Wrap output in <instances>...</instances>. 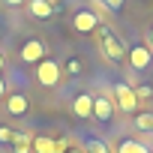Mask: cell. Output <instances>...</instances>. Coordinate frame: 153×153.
<instances>
[{
    "label": "cell",
    "instance_id": "cell-1",
    "mask_svg": "<svg viewBox=\"0 0 153 153\" xmlns=\"http://www.w3.org/2000/svg\"><path fill=\"white\" fill-rule=\"evenodd\" d=\"M93 33H96V42H99V48H102V54H105L108 60H114V63L126 60V48H123V42H120L108 27H96Z\"/></svg>",
    "mask_w": 153,
    "mask_h": 153
},
{
    "label": "cell",
    "instance_id": "cell-2",
    "mask_svg": "<svg viewBox=\"0 0 153 153\" xmlns=\"http://www.w3.org/2000/svg\"><path fill=\"white\" fill-rule=\"evenodd\" d=\"M60 78H63V66H60V60L45 57V60L36 63V81H39L42 87H57Z\"/></svg>",
    "mask_w": 153,
    "mask_h": 153
},
{
    "label": "cell",
    "instance_id": "cell-3",
    "mask_svg": "<svg viewBox=\"0 0 153 153\" xmlns=\"http://www.w3.org/2000/svg\"><path fill=\"white\" fill-rule=\"evenodd\" d=\"M114 96V105L120 108V111H126V114H135L138 111V96H135V87L132 84H126V81H114V90H111Z\"/></svg>",
    "mask_w": 153,
    "mask_h": 153
},
{
    "label": "cell",
    "instance_id": "cell-4",
    "mask_svg": "<svg viewBox=\"0 0 153 153\" xmlns=\"http://www.w3.org/2000/svg\"><path fill=\"white\" fill-rule=\"evenodd\" d=\"M45 54H48V45H45V39H27L21 48H18V57H21V63H39V60H45Z\"/></svg>",
    "mask_w": 153,
    "mask_h": 153
},
{
    "label": "cell",
    "instance_id": "cell-5",
    "mask_svg": "<svg viewBox=\"0 0 153 153\" xmlns=\"http://www.w3.org/2000/svg\"><path fill=\"white\" fill-rule=\"evenodd\" d=\"M99 27V15H96V9H75V15H72V30L75 33H93Z\"/></svg>",
    "mask_w": 153,
    "mask_h": 153
},
{
    "label": "cell",
    "instance_id": "cell-6",
    "mask_svg": "<svg viewBox=\"0 0 153 153\" xmlns=\"http://www.w3.org/2000/svg\"><path fill=\"white\" fill-rule=\"evenodd\" d=\"M126 60L135 72H144L150 63H153V54H150V45H132L126 48Z\"/></svg>",
    "mask_w": 153,
    "mask_h": 153
},
{
    "label": "cell",
    "instance_id": "cell-7",
    "mask_svg": "<svg viewBox=\"0 0 153 153\" xmlns=\"http://www.w3.org/2000/svg\"><path fill=\"white\" fill-rule=\"evenodd\" d=\"M114 99L111 96H93V117L99 120V123H108L111 117H114Z\"/></svg>",
    "mask_w": 153,
    "mask_h": 153
},
{
    "label": "cell",
    "instance_id": "cell-8",
    "mask_svg": "<svg viewBox=\"0 0 153 153\" xmlns=\"http://www.w3.org/2000/svg\"><path fill=\"white\" fill-rule=\"evenodd\" d=\"M30 147L36 150V153H63V150H69V144L66 141H54V138H33L30 141Z\"/></svg>",
    "mask_w": 153,
    "mask_h": 153
},
{
    "label": "cell",
    "instance_id": "cell-9",
    "mask_svg": "<svg viewBox=\"0 0 153 153\" xmlns=\"http://www.w3.org/2000/svg\"><path fill=\"white\" fill-rule=\"evenodd\" d=\"M72 111H75V117H81V120L93 117V96L90 93H78L72 99Z\"/></svg>",
    "mask_w": 153,
    "mask_h": 153
},
{
    "label": "cell",
    "instance_id": "cell-10",
    "mask_svg": "<svg viewBox=\"0 0 153 153\" xmlns=\"http://www.w3.org/2000/svg\"><path fill=\"white\" fill-rule=\"evenodd\" d=\"M27 12L33 15V18H51L54 15V3L51 0H27Z\"/></svg>",
    "mask_w": 153,
    "mask_h": 153
},
{
    "label": "cell",
    "instance_id": "cell-11",
    "mask_svg": "<svg viewBox=\"0 0 153 153\" xmlns=\"http://www.w3.org/2000/svg\"><path fill=\"white\" fill-rule=\"evenodd\" d=\"M27 108H30V102H27V96H24V93H12V96H6V111H9L12 117L27 114Z\"/></svg>",
    "mask_w": 153,
    "mask_h": 153
},
{
    "label": "cell",
    "instance_id": "cell-12",
    "mask_svg": "<svg viewBox=\"0 0 153 153\" xmlns=\"http://www.w3.org/2000/svg\"><path fill=\"white\" fill-rule=\"evenodd\" d=\"M117 153H150V147L144 141H138V138H123L117 144Z\"/></svg>",
    "mask_w": 153,
    "mask_h": 153
},
{
    "label": "cell",
    "instance_id": "cell-13",
    "mask_svg": "<svg viewBox=\"0 0 153 153\" xmlns=\"http://www.w3.org/2000/svg\"><path fill=\"white\" fill-rule=\"evenodd\" d=\"M135 126H138L141 132H150V135H153V111H141V114H135Z\"/></svg>",
    "mask_w": 153,
    "mask_h": 153
},
{
    "label": "cell",
    "instance_id": "cell-14",
    "mask_svg": "<svg viewBox=\"0 0 153 153\" xmlns=\"http://www.w3.org/2000/svg\"><path fill=\"white\" fill-rule=\"evenodd\" d=\"M84 153H111V150H108V144L102 138H87L84 141Z\"/></svg>",
    "mask_w": 153,
    "mask_h": 153
},
{
    "label": "cell",
    "instance_id": "cell-15",
    "mask_svg": "<svg viewBox=\"0 0 153 153\" xmlns=\"http://www.w3.org/2000/svg\"><path fill=\"white\" fill-rule=\"evenodd\" d=\"M12 144H15V153H30V150H33V147H30V138H27L24 132H15V141H12Z\"/></svg>",
    "mask_w": 153,
    "mask_h": 153
},
{
    "label": "cell",
    "instance_id": "cell-16",
    "mask_svg": "<svg viewBox=\"0 0 153 153\" xmlns=\"http://www.w3.org/2000/svg\"><path fill=\"white\" fill-rule=\"evenodd\" d=\"M135 96H138V99H150V96H153V87H147V84H144V87H138V90H135Z\"/></svg>",
    "mask_w": 153,
    "mask_h": 153
},
{
    "label": "cell",
    "instance_id": "cell-17",
    "mask_svg": "<svg viewBox=\"0 0 153 153\" xmlns=\"http://www.w3.org/2000/svg\"><path fill=\"white\" fill-rule=\"evenodd\" d=\"M123 3H126V0H102V6H105V9H114V12H117Z\"/></svg>",
    "mask_w": 153,
    "mask_h": 153
},
{
    "label": "cell",
    "instance_id": "cell-18",
    "mask_svg": "<svg viewBox=\"0 0 153 153\" xmlns=\"http://www.w3.org/2000/svg\"><path fill=\"white\" fill-rule=\"evenodd\" d=\"M0 141H15V132L6 129V126H0Z\"/></svg>",
    "mask_w": 153,
    "mask_h": 153
},
{
    "label": "cell",
    "instance_id": "cell-19",
    "mask_svg": "<svg viewBox=\"0 0 153 153\" xmlns=\"http://www.w3.org/2000/svg\"><path fill=\"white\" fill-rule=\"evenodd\" d=\"M3 3H6V6H12V9H18V6H24V3H27V0H3Z\"/></svg>",
    "mask_w": 153,
    "mask_h": 153
},
{
    "label": "cell",
    "instance_id": "cell-20",
    "mask_svg": "<svg viewBox=\"0 0 153 153\" xmlns=\"http://www.w3.org/2000/svg\"><path fill=\"white\" fill-rule=\"evenodd\" d=\"M3 96H6V81L0 78V99H3Z\"/></svg>",
    "mask_w": 153,
    "mask_h": 153
},
{
    "label": "cell",
    "instance_id": "cell-21",
    "mask_svg": "<svg viewBox=\"0 0 153 153\" xmlns=\"http://www.w3.org/2000/svg\"><path fill=\"white\" fill-rule=\"evenodd\" d=\"M147 39H150V48H153V27L147 30Z\"/></svg>",
    "mask_w": 153,
    "mask_h": 153
},
{
    "label": "cell",
    "instance_id": "cell-22",
    "mask_svg": "<svg viewBox=\"0 0 153 153\" xmlns=\"http://www.w3.org/2000/svg\"><path fill=\"white\" fill-rule=\"evenodd\" d=\"M3 66H6V57H3V54H0V72H3Z\"/></svg>",
    "mask_w": 153,
    "mask_h": 153
},
{
    "label": "cell",
    "instance_id": "cell-23",
    "mask_svg": "<svg viewBox=\"0 0 153 153\" xmlns=\"http://www.w3.org/2000/svg\"><path fill=\"white\" fill-rule=\"evenodd\" d=\"M66 153H81V150H66Z\"/></svg>",
    "mask_w": 153,
    "mask_h": 153
}]
</instances>
